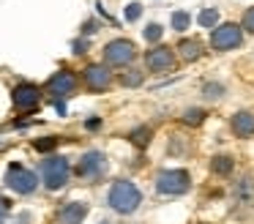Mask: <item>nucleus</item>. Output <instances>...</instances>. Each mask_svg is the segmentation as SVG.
Returning <instances> with one entry per match:
<instances>
[{
	"label": "nucleus",
	"mask_w": 254,
	"mask_h": 224,
	"mask_svg": "<svg viewBox=\"0 0 254 224\" xmlns=\"http://www.w3.org/2000/svg\"><path fill=\"white\" fill-rule=\"evenodd\" d=\"M241 27H246L249 33H254V8H249L246 14H243V22H241Z\"/></svg>",
	"instance_id": "a878e982"
},
{
	"label": "nucleus",
	"mask_w": 254,
	"mask_h": 224,
	"mask_svg": "<svg viewBox=\"0 0 254 224\" xmlns=\"http://www.w3.org/2000/svg\"><path fill=\"white\" fill-rule=\"evenodd\" d=\"M55 145H58V137H47V140H36V150H41V153L52 150Z\"/></svg>",
	"instance_id": "5701e85b"
},
{
	"label": "nucleus",
	"mask_w": 254,
	"mask_h": 224,
	"mask_svg": "<svg viewBox=\"0 0 254 224\" xmlns=\"http://www.w3.org/2000/svg\"><path fill=\"white\" fill-rule=\"evenodd\" d=\"M150 134H153L150 129H134L131 134H128V140H131L137 148H145V145L150 142Z\"/></svg>",
	"instance_id": "f3484780"
},
{
	"label": "nucleus",
	"mask_w": 254,
	"mask_h": 224,
	"mask_svg": "<svg viewBox=\"0 0 254 224\" xmlns=\"http://www.w3.org/2000/svg\"><path fill=\"white\" fill-rule=\"evenodd\" d=\"M68 175H71V167H68V158L63 156H47L41 161V178H44V186L50 191H58L68 183Z\"/></svg>",
	"instance_id": "f03ea898"
},
{
	"label": "nucleus",
	"mask_w": 254,
	"mask_h": 224,
	"mask_svg": "<svg viewBox=\"0 0 254 224\" xmlns=\"http://www.w3.org/2000/svg\"><path fill=\"white\" fill-rule=\"evenodd\" d=\"M88 216V205L85 202H66L58 211V224H82Z\"/></svg>",
	"instance_id": "f8f14e48"
},
{
	"label": "nucleus",
	"mask_w": 254,
	"mask_h": 224,
	"mask_svg": "<svg viewBox=\"0 0 254 224\" xmlns=\"http://www.w3.org/2000/svg\"><path fill=\"white\" fill-rule=\"evenodd\" d=\"M107 202H110L112 211L118 213H134L139 208V202H142V194H139V189L131 183V180H118V183H112L110 194H107Z\"/></svg>",
	"instance_id": "f257e3e1"
},
{
	"label": "nucleus",
	"mask_w": 254,
	"mask_h": 224,
	"mask_svg": "<svg viewBox=\"0 0 254 224\" xmlns=\"http://www.w3.org/2000/svg\"><path fill=\"white\" fill-rule=\"evenodd\" d=\"M216 22H219V11L216 8H205L199 14V25L202 27H216Z\"/></svg>",
	"instance_id": "6ab92c4d"
},
{
	"label": "nucleus",
	"mask_w": 254,
	"mask_h": 224,
	"mask_svg": "<svg viewBox=\"0 0 254 224\" xmlns=\"http://www.w3.org/2000/svg\"><path fill=\"white\" fill-rule=\"evenodd\" d=\"M232 131H235L238 137H252L254 134V115L252 112L232 115Z\"/></svg>",
	"instance_id": "ddd939ff"
},
{
	"label": "nucleus",
	"mask_w": 254,
	"mask_h": 224,
	"mask_svg": "<svg viewBox=\"0 0 254 224\" xmlns=\"http://www.w3.org/2000/svg\"><path fill=\"white\" fill-rule=\"evenodd\" d=\"M139 14H142V5H139V3H131V5L126 8V19H128V22H137Z\"/></svg>",
	"instance_id": "b1692460"
},
{
	"label": "nucleus",
	"mask_w": 254,
	"mask_h": 224,
	"mask_svg": "<svg viewBox=\"0 0 254 224\" xmlns=\"http://www.w3.org/2000/svg\"><path fill=\"white\" fill-rule=\"evenodd\" d=\"M202 93H205V98H213V101H216V98H221V93H224V87H221L219 82H208Z\"/></svg>",
	"instance_id": "412c9836"
},
{
	"label": "nucleus",
	"mask_w": 254,
	"mask_h": 224,
	"mask_svg": "<svg viewBox=\"0 0 254 224\" xmlns=\"http://www.w3.org/2000/svg\"><path fill=\"white\" fill-rule=\"evenodd\" d=\"M121 82L126 87H137L142 82V71H126V74H121Z\"/></svg>",
	"instance_id": "aec40b11"
},
{
	"label": "nucleus",
	"mask_w": 254,
	"mask_h": 224,
	"mask_svg": "<svg viewBox=\"0 0 254 224\" xmlns=\"http://www.w3.org/2000/svg\"><path fill=\"white\" fill-rule=\"evenodd\" d=\"M232 156H216L213 161H210V169H213L216 175H230L232 172Z\"/></svg>",
	"instance_id": "2eb2a0df"
},
{
	"label": "nucleus",
	"mask_w": 254,
	"mask_h": 224,
	"mask_svg": "<svg viewBox=\"0 0 254 224\" xmlns=\"http://www.w3.org/2000/svg\"><path fill=\"white\" fill-rule=\"evenodd\" d=\"M241 41H243V27L232 25V22L219 25L213 33H210V44H213V49H219V52H227V49L241 47Z\"/></svg>",
	"instance_id": "423d86ee"
},
{
	"label": "nucleus",
	"mask_w": 254,
	"mask_h": 224,
	"mask_svg": "<svg viewBox=\"0 0 254 224\" xmlns=\"http://www.w3.org/2000/svg\"><path fill=\"white\" fill-rule=\"evenodd\" d=\"M134 55H137V49H134V44L126 41V38H115V41H110L104 47V60L110 66H126L134 60Z\"/></svg>",
	"instance_id": "6e6552de"
},
{
	"label": "nucleus",
	"mask_w": 254,
	"mask_h": 224,
	"mask_svg": "<svg viewBox=\"0 0 254 224\" xmlns=\"http://www.w3.org/2000/svg\"><path fill=\"white\" fill-rule=\"evenodd\" d=\"M172 63H175V58H172V49H167V47H156L145 55V66L150 71H170Z\"/></svg>",
	"instance_id": "9b49d317"
},
{
	"label": "nucleus",
	"mask_w": 254,
	"mask_h": 224,
	"mask_svg": "<svg viewBox=\"0 0 254 224\" xmlns=\"http://www.w3.org/2000/svg\"><path fill=\"white\" fill-rule=\"evenodd\" d=\"M107 156L101 150H88L82 158H79V164H77V175L79 178H85V180H99V178H104L107 175Z\"/></svg>",
	"instance_id": "39448f33"
},
{
	"label": "nucleus",
	"mask_w": 254,
	"mask_h": 224,
	"mask_svg": "<svg viewBox=\"0 0 254 224\" xmlns=\"http://www.w3.org/2000/svg\"><path fill=\"white\" fill-rule=\"evenodd\" d=\"M74 52H77V55L88 52V41H85V38H79V41H74Z\"/></svg>",
	"instance_id": "bb28decb"
},
{
	"label": "nucleus",
	"mask_w": 254,
	"mask_h": 224,
	"mask_svg": "<svg viewBox=\"0 0 254 224\" xmlns=\"http://www.w3.org/2000/svg\"><path fill=\"white\" fill-rule=\"evenodd\" d=\"M8 211H11V200H6V197L0 194V224L6 222V216H8Z\"/></svg>",
	"instance_id": "393cba45"
},
{
	"label": "nucleus",
	"mask_w": 254,
	"mask_h": 224,
	"mask_svg": "<svg viewBox=\"0 0 254 224\" xmlns=\"http://www.w3.org/2000/svg\"><path fill=\"white\" fill-rule=\"evenodd\" d=\"M55 109L61 115H66V104H63V98H55Z\"/></svg>",
	"instance_id": "c756f323"
},
{
	"label": "nucleus",
	"mask_w": 254,
	"mask_h": 224,
	"mask_svg": "<svg viewBox=\"0 0 254 224\" xmlns=\"http://www.w3.org/2000/svg\"><path fill=\"white\" fill-rule=\"evenodd\" d=\"M96 30H99V25H96L93 19H88V22H85V27H82V33H85V36H90V33H96Z\"/></svg>",
	"instance_id": "cd10ccee"
},
{
	"label": "nucleus",
	"mask_w": 254,
	"mask_h": 224,
	"mask_svg": "<svg viewBox=\"0 0 254 224\" xmlns=\"http://www.w3.org/2000/svg\"><path fill=\"white\" fill-rule=\"evenodd\" d=\"M202 120H205V109H199V107H191L183 112V123H189V126H199Z\"/></svg>",
	"instance_id": "dca6fc26"
},
{
	"label": "nucleus",
	"mask_w": 254,
	"mask_h": 224,
	"mask_svg": "<svg viewBox=\"0 0 254 224\" xmlns=\"http://www.w3.org/2000/svg\"><path fill=\"white\" fill-rule=\"evenodd\" d=\"M6 186L14 189L17 194H33V191L39 189V178H36L33 169H28L19 161H14V164H8V169H6Z\"/></svg>",
	"instance_id": "7ed1b4c3"
},
{
	"label": "nucleus",
	"mask_w": 254,
	"mask_h": 224,
	"mask_svg": "<svg viewBox=\"0 0 254 224\" xmlns=\"http://www.w3.org/2000/svg\"><path fill=\"white\" fill-rule=\"evenodd\" d=\"M191 186L186 169H164V172L156 175V191L159 194H183Z\"/></svg>",
	"instance_id": "20e7f679"
},
{
	"label": "nucleus",
	"mask_w": 254,
	"mask_h": 224,
	"mask_svg": "<svg viewBox=\"0 0 254 224\" xmlns=\"http://www.w3.org/2000/svg\"><path fill=\"white\" fill-rule=\"evenodd\" d=\"M47 90H50L55 98H66V96H71V93L77 90V76H74L68 69H61L58 74H52V76H50V82H47Z\"/></svg>",
	"instance_id": "1a4fd4ad"
},
{
	"label": "nucleus",
	"mask_w": 254,
	"mask_h": 224,
	"mask_svg": "<svg viewBox=\"0 0 254 224\" xmlns=\"http://www.w3.org/2000/svg\"><path fill=\"white\" fill-rule=\"evenodd\" d=\"M11 101H14V107H17L19 112L36 109V107H39V101H41L39 85H33V82H19V85L11 90Z\"/></svg>",
	"instance_id": "0eeeda50"
},
{
	"label": "nucleus",
	"mask_w": 254,
	"mask_h": 224,
	"mask_svg": "<svg viewBox=\"0 0 254 224\" xmlns=\"http://www.w3.org/2000/svg\"><path fill=\"white\" fill-rule=\"evenodd\" d=\"M101 126V118H90V120H85V129L88 131H96Z\"/></svg>",
	"instance_id": "c85d7f7f"
},
{
	"label": "nucleus",
	"mask_w": 254,
	"mask_h": 224,
	"mask_svg": "<svg viewBox=\"0 0 254 224\" xmlns=\"http://www.w3.org/2000/svg\"><path fill=\"white\" fill-rule=\"evenodd\" d=\"M178 49H181V58L183 60H197L199 55H202V47H199V41H194V38L181 41V44H178Z\"/></svg>",
	"instance_id": "4468645a"
},
{
	"label": "nucleus",
	"mask_w": 254,
	"mask_h": 224,
	"mask_svg": "<svg viewBox=\"0 0 254 224\" xmlns=\"http://www.w3.org/2000/svg\"><path fill=\"white\" fill-rule=\"evenodd\" d=\"M82 79H85V85H88L93 93H101V90H107V87L112 85L110 69H107V66H101V63L88 66V69L82 71Z\"/></svg>",
	"instance_id": "9d476101"
},
{
	"label": "nucleus",
	"mask_w": 254,
	"mask_h": 224,
	"mask_svg": "<svg viewBox=\"0 0 254 224\" xmlns=\"http://www.w3.org/2000/svg\"><path fill=\"white\" fill-rule=\"evenodd\" d=\"M189 25H191V16H189V11H175V14H172V27H175L178 33H183Z\"/></svg>",
	"instance_id": "a211bd4d"
},
{
	"label": "nucleus",
	"mask_w": 254,
	"mask_h": 224,
	"mask_svg": "<svg viewBox=\"0 0 254 224\" xmlns=\"http://www.w3.org/2000/svg\"><path fill=\"white\" fill-rule=\"evenodd\" d=\"M161 33H164V30H161V25H156V22H153V25L145 27V41H159Z\"/></svg>",
	"instance_id": "4be33fe9"
}]
</instances>
